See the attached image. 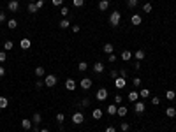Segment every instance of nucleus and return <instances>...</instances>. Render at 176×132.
Returning a JSON list of instances; mask_svg holds the SVG:
<instances>
[{
    "label": "nucleus",
    "instance_id": "nucleus-26",
    "mask_svg": "<svg viewBox=\"0 0 176 132\" xmlns=\"http://www.w3.org/2000/svg\"><path fill=\"white\" fill-rule=\"evenodd\" d=\"M139 97H141V99H148V97H150V90H148V88H143L141 92H139Z\"/></svg>",
    "mask_w": 176,
    "mask_h": 132
},
{
    "label": "nucleus",
    "instance_id": "nucleus-50",
    "mask_svg": "<svg viewBox=\"0 0 176 132\" xmlns=\"http://www.w3.org/2000/svg\"><path fill=\"white\" fill-rule=\"evenodd\" d=\"M44 86V81H35V88H43Z\"/></svg>",
    "mask_w": 176,
    "mask_h": 132
},
{
    "label": "nucleus",
    "instance_id": "nucleus-44",
    "mask_svg": "<svg viewBox=\"0 0 176 132\" xmlns=\"http://www.w3.org/2000/svg\"><path fill=\"white\" fill-rule=\"evenodd\" d=\"M86 106H90V99H83L81 100V107H86Z\"/></svg>",
    "mask_w": 176,
    "mask_h": 132
},
{
    "label": "nucleus",
    "instance_id": "nucleus-8",
    "mask_svg": "<svg viewBox=\"0 0 176 132\" xmlns=\"http://www.w3.org/2000/svg\"><path fill=\"white\" fill-rule=\"evenodd\" d=\"M144 102H141V100H137V102H134V111H136L137 115H141V113H144Z\"/></svg>",
    "mask_w": 176,
    "mask_h": 132
},
{
    "label": "nucleus",
    "instance_id": "nucleus-9",
    "mask_svg": "<svg viewBox=\"0 0 176 132\" xmlns=\"http://www.w3.org/2000/svg\"><path fill=\"white\" fill-rule=\"evenodd\" d=\"M65 88L69 90V92H74V90H76V81L72 79V78H69V79L65 81Z\"/></svg>",
    "mask_w": 176,
    "mask_h": 132
},
{
    "label": "nucleus",
    "instance_id": "nucleus-21",
    "mask_svg": "<svg viewBox=\"0 0 176 132\" xmlns=\"http://www.w3.org/2000/svg\"><path fill=\"white\" fill-rule=\"evenodd\" d=\"M130 58H132V53L129 51V49H125V51H122V60H125V62H129Z\"/></svg>",
    "mask_w": 176,
    "mask_h": 132
},
{
    "label": "nucleus",
    "instance_id": "nucleus-40",
    "mask_svg": "<svg viewBox=\"0 0 176 132\" xmlns=\"http://www.w3.org/2000/svg\"><path fill=\"white\" fill-rule=\"evenodd\" d=\"M108 60H109L111 64H115V62H116V55H115V53H111V55H108Z\"/></svg>",
    "mask_w": 176,
    "mask_h": 132
},
{
    "label": "nucleus",
    "instance_id": "nucleus-42",
    "mask_svg": "<svg viewBox=\"0 0 176 132\" xmlns=\"http://www.w3.org/2000/svg\"><path fill=\"white\" fill-rule=\"evenodd\" d=\"M151 104L153 106H159L160 104V97H151Z\"/></svg>",
    "mask_w": 176,
    "mask_h": 132
},
{
    "label": "nucleus",
    "instance_id": "nucleus-51",
    "mask_svg": "<svg viewBox=\"0 0 176 132\" xmlns=\"http://www.w3.org/2000/svg\"><path fill=\"white\" fill-rule=\"evenodd\" d=\"M79 30H81V28H79V25H72V32H74V34H78Z\"/></svg>",
    "mask_w": 176,
    "mask_h": 132
},
{
    "label": "nucleus",
    "instance_id": "nucleus-4",
    "mask_svg": "<svg viewBox=\"0 0 176 132\" xmlns=\"http://www.w3.org/2000/svg\"><path fill=\"white\" fill-rule=\"evenodd\" d=\"M92 85H94V81H92L90 78H83V79H81V83H79V86H81L83 90H90V88H92Z\"/></svg>",
    "mask_w": 176,
    "mask_h": 132
},
{
    "label": "nucleus",
    "instance_id": "nucleus-2",
    "mask_svg": "<svg viewBox=\"0 0 176 132\" xmlns=\"http://www.w3.org/2000/svg\"><path fill=\"white\" fill-rule=\"evenodd\" d=\"M83 121H85V116H83V113H79V111H78V113L72 115V123H74V125H81Z\"/></svg>",
    "mask_w": 176,
    "mask_h": 132
},
{
    "label": "nucleus",
    "instance_id": "nucleus-20",
    "mask_svg": "<svg viewBox=\"0 0 176 132\" xmlns=\"http://www.w3.org/2000/svg\"><path fill=\"white\" fill-rule=\"evenodd\" d=\"M102 49H104V53H108V55H111L113 51H115V48H113V44H111V42L104 44V48H102Z\"/></svg>",
    "mask_w": 176,
    "mask_h": 132
},
{
    "label": "nucleus",
    "instance_id": "nucleus-43",
    "mask_svg": "<svg viewBox=\"0 0 176 132\" xmlns=\"http://www.w3.org/2000/svg\"><path fill=\"white\" fill-rule=\"evenodd\" d=\"M122 100H123V97H122V95H115V104H116V106H120V104H122Z\"/></svg>",
    "mask_w": 176,
    "mask_h": 132
},
{
    "label": "nucleus",
    "instance_id": "nucleus-32",
    "mask_svg": "<svg viewBox=\"0 0 176 132\" xmlns=\"http://www.w3.org/2000/svg\"><path fill=\"white\" fill-rule=\"evenodd\" d=\"M120 129H122L123 132H129V129H130V125L127 123V121H122V123H120Z\"/></svg>",
    "mask_w": 176,
    "mask_h": 132
},
{
    "label": "nucleus",
    "instance_id": "nucleus-48",
    "mask_svg": "<svg viewBox=\"0 0 176 132\" xmlns=\"http://www.w3.org/2000/svg\"><path fill=\"white\" fill-rule=\"evenodd\" d=\"M35 5H37V9H43V7H44V0H37Z\"/></svg>",
    "mask_w": 176,
    "mask_h": 132
},
{
    "label": "nucleus",
    "instance_id": "nucleus-16",
    "mask_svg": "<svg viewBox=\"0 0 176 132\" xmlns=\"http://www.w3.org/2000/svg\"><path fill=\"white\" fill-rule=\"evenodd\" d=\"M99 9H100V11H108V9H109V0H100V2H99Z\"/></svg>",
    "mask_w": 176,
    "mask_h": 132
},
{
    "label": "nucleus",
    "instance_id": "nucleus-56",
    "mask_svg": "<svg viewBox=\"0 0 176 132\" xmlns=\"http://www.w3.org/2000/svg\"><path fill=\"white\" fill-rule=\"evenodd\" d=\"M30 2H37V0H30Z\"/></svg>",
    "mask_w": 176,
    "mask_h": 132
},
{
    "label": "nucleus",
    "instance_id": "nucleus-53",
    "mask_svg": "<svg viewBox=\"0 0 176 132\" xmlns=\"http://www.w3.org/2000/svg\"><path fill=\"white\" fill-rule=\"evenodd\" d=\"M106 132H116V129H115V127H108Z\"/></svg>",
    "mask_w": 176,
    "mask_h": 132
},
{
    "label": "nucleus",
    "instance_id": "nucleus-39",
    "mask_svg": "<svg viewBox=\"0 0 176 132\" xmlns=\"http://www.w3.org/2000/svg\"><path fill=\"white\" fill-rule=\"evenodd\" d=\"M60 14H62V16H69V7H64V5H62Z\"/></svg>",
    "mask_w": 176,
    "mask_h": 132
},
{
    "label": "nucleus",
    "instance_id": "nucleus-1",
    "mask_svg": "<svg viewBox=\"0 0 176 132\" xmlns=\"http://www.w3.org/2000/svg\"><path fill=\"white\" fill-rule=\"evenodd\" d=\"M120 19H122L120 11H113V13L109 14V25H111V27H118V25H120Z\"/></svg>",
    "mask_w": 176,
    "mask_h": 132
},
{
    "label": "nucleus",
    "instance_id": "nucleus-14",
    "mask_svg": "<svg viewBox=\"0 0 176 132\" xmlns=\"http://www.w3.org/2000/svg\"><path fill=\"white\" fill-rule=\"evenodd\" d=\"M27 11H28L30 14H35V13L39 11V9H37V5H35V2H30V4L27 5Z\"/></svg>",
    "mask_w": 176,
    "mask_h": 132
},
{
    "label": "nucleus",
    "instance_id": "nucleus-36",
    "mask_svg": "<svg viewBox=\"0 0 176 132\" xmlns=\"http://www.w3.org/2000/svg\"><path fill=\"white\" fill-rule=\"evenodd\" d=\"M56 121H58V123H64V121H65V115L64 113H58L56 115Z\"/></svg>",
    "mask_w": 176,
    "mask_h": 132
},
{
    "label": "nucleus",
    "instance_id": "nucleus-17",
    "mask_svg": "<svg viewBox=\"0 0 176 132\" xmlns=\"http://www.w3.org/2000/svg\"><path fill=\"white\" fill-rule=\"evenodd\" d=\"M165 115H167L169 118H174V116H176V109H174L173 106H169V107H165Z\"/></svg>",
    "mask_w": 176,
    "mask_h": 132
},
{
    "label": "nucleus",
    "instance_id": "nucleus-23",
    "mask_svg": "<svg viewBox=\"0 0 176 132\" xmlns=\"http://www.w3.org/2000/svg\"><path fill=\"white\" fill-rule=\"evenodd\" d=\"M13 46H14L13 40H5V42H4V51H11Z\"/></svg>",
    "mask_w": 176,
    "mask_h": 132
},
{
    "label": "nucleus",
    "instance_id": "nucleus-19",
    "mask_svg": "<svg viewBox=\"0 0 176 132\" xmlns=\"http://www.w3.org/2000/svg\"><path fill=\"white\" fill-rule=\"evenodd\" d=\"M116 109H118V107H116V104H109V106H108V115L115 116V115H116Z\"/></svg>",
    "mask_w": 176,
    "mask_h": 132
},
{
    "label": "nucleus",
    "instance_id": "nucleus-28",
    "mask_svg": "<svg viewBox=\"0 0 176 132\" xmlns=\"http://www.w3.org/2000/svg\"><path fill=\"white\" fill-rule=\"evenodd\" d=\"M7 27H9V28H11V30H14V28L18 27V21H16V19H14V18H13V19H9V21H7Z\"/></svg>",
    "mask_w": 176,
    "mask_h": 132
},
{
    "label": "nucleus",
    "instance_id": "nucleus-10",
    "mask_svg": "<svg viewBox=\"0 0 176 132\" xmlns=\"http://www.w3.org/2000/svg\"><path fill=\"white\" fill-rule=\"evenodd\" d=\"M127 113H129V107H127V106H123V104H120V106H118V109H116V115L123 118Z\"/></svg>",
    "mask_w": 176,
    "mask_h": 132
},
{
    "label": "nucleus",
    "instance_id": "nucleus-52",
    "mask_svg": "<svg viewBox=\"0 0 176 132\" xmlns=\"http://www.w3.org/2000/svg\"><path fill=\"white\" fill-rule=\"evenodd\" d=\"M141 69V64H139V60L137 62H134V70H139Z\"/></svg>",
    "mask_w": 176,
    "mask_h": 132
},
{
    "label": "nucleus",
    "instance_id": "nucleus-18",
    "mask_svg": "<svg viewBox=\"0 0 176 132\" xmlns=\"http://www.w3.org/2000/svg\"><path fill=\"white\" fill-rule=\"evenodd\" d=\"M41 121H43V116H41V113H34V116H32V123L37 125V123H41Z\"/></svg>",
    "mask_w": 176,
    "mask_h": 132
},
{
    "label": "nucleus",
    "instance_id": "nucleus-33",
    "mask_svg": "<svg viewBox=\"0 0 176 132\" xmlns=\"http://www.w3.org/2000/svg\"><path fill=\"white\" fill-rule=\"evenodd\" d=\"M78 69L81 70V72H85V70L88 69V64H86V62H79V65H78Z\"/></svg>",
    "mask_w": 176,
    "mask_h": 132
},
{
    "label": "nucleus",
    "instance_id": "nucleus-49",
    "mask_svg": "<svg viewBox=\"0 0 176 132\" xmlns=\"http://www.w3.org/2000/svg\"><path fill=\"white\" fill-rule=\"evenodd\" d=\"M5 60H7V53L0 51V62H5Z\"/></svg>",
    "mask_w": 176,
    "mask_h": 132
},
{
    "label": "nucleus",
    "instance_id": "nucleus-46",
    "mask_svg": "<svg viewBox=\"0 0 176 132\" xmlns=\"http://www.w3.org/2000/svg\"><path fill=\"white\" fill-rule=\"evenodd\" d=\"M5 19H7V16H5V13H4V11H0V23H4V21H5Z\"/></svg>",
    "mask_w": 176,
    "mask_h": 132
},
{
    "label": "nucleus",
    "instance_id": "nucleus-38",
    "mask_svg": "<svg viewBox=\"0 0 176 132\" xmlns=\"http://www.w3.org/2000/svg\"><path fill=\"white\" fill-rule=\"evenodd\" d=\"M72 4H74V7H83L85 0H72Z\"/></svg>",
    "mask_w": 176,
    "mask_h": 132
},
{
    "label": "nucleus",
    "instance_id": "nucleus-35",
    "mask_svg": "<svg viewBox=\"0 0 176 132\" xmlns=\"http://www.w3.org/2000/svg\"><path fill=\"white\" fill-rule=\"evenodd\" d=\"M127 5H129V9L137 7V0H127Z\"/></svg>",
    "mask_w": 176,
    "mask_h": 132
},
{
    "label": "nucleus",
    "instance_id": "nucleus-22",
    "mask_svg": "<svg viewBox=\"0 0 176 132\" xmlns=\"http://www.w3.org/2000/svg\"><path fill=\"white\" fill-rule=\"evenodd\" d=\"M9 106V99L7 97H0V109H5Z\"/></svg>",
    "mask_w": 176,
    "mask_h": 132
},
{
    "label": "nucleus",
    "instance_id": "nucleus-27",
    "mask_svg": "<svg viewBox=\"0 0 176 132\" xmlns=\"http://www.w3.org/2000/svg\"><path fill=\"white\" fill-rule=\"evenodd\" d=\"M44 72H46L44 67H35V76H37V78H43V76H44Z\"/></svg>",
    "mask_w": 176,
    "mask_h": 132
},
{
    "label": "nucleus",
    "instance_id": "nucleus-54",
    "mask_svg": "<svg viewBox=\"0 0 176 132\" xmlns=\"http://www.w3.org/2000/svg\"><path fill=\"white\" fill-rule=\"evenodd\" d=\"M4 74H5V69H4V67H0V78H2Z\"/></svg>",
    "mask_w": 176,
    "mask_h": 132
},
{
    "label": "nucleus",
    "instance_id": "nucleus-29",
    "mask_svg": "<svg viewBox=\"0 0 176 132\" xmlns=\"http://www.w3.org/2000/svg\"><path fill=\"white\" fill-rule=\"evenodd\" d=\"M174 97H176V94L173 92V90H167V92H165V99L167 100H174Z\"/></svg>",
    "mask_w": 176,
    "mask_h": 132
},
{
    "label": "nucleus",
    "instance_id": "nucleus-24",
    "mask_svg": "<svg viewBox=\"0 0 176 132\" xmlns=\"http://www.w3.org/2000/svg\"><path fill=\"white\" fill-rule=\"evenodd\" d=\"M92 116H94V120H100L102 118V109H94Z\"/></svg>",
    "mask_w": 176,
    "mask_h": 132
},
{
    "label": "nucleus",
    "instance_id": "nucleus-25",
    "mask_svg": "<svg viewBox=\"0 0 176 132\" xmlns=\"http://www.w3.org/2000/svg\"><path fill=\"white\" fill-rule=\"evenodd\" d=\"M130 23H132V25H141V16H139V14H134L132 19H130Z\"/></svg>",
    "mask_w": 176,
    "mask_h": 132
},
{
    "label": "nucleus",
    "instance_id": "nucleus-6",
    "mask_svg": "<svg viewBox=\"0 0 176 132\" xmlns=\"http://www.w3.org/2000/svg\"><path fill=\"white\" fill-rule=\"evenodd\" d=\"M7 9H9L11 13H18V9H19V2H18V0H11V2L7 4Z\"/></svg>",
    "mask_w": 176,
    "mask_h": 132
},
{
    "label": "nucleus",
    "instance_id": "nucleus-30",
    "mask_svg": "<svg viewBox=\"0 0 176 132\" xmlns=\"http://www.w3.org/2000/svg\"><path fill=\"white\" fill-rule=\"evenodd\" d=\"M134 56H136V58L139 60V62H141V60L144 58V51H143V49H137V51H136V53H134Z\"/></svg>",
    "mask_w": 176,
    "mask_h": 132
},
{
    "label": "nucleus",
    "instance_id": "nucleus-12",
    "mask_svg": "<svg viewBox=\"0 0 176 132\" xmlns=\"http://www.w3.org/2000/svg\"><path fill=\"white\" fill-rule=\"evenodd\" d=\"M94 72L95 74H102V72H104V65H102V62H95L94 64Z\"/></svg>",
    "mask_w": 176,
    "mask_h": 132
},
{
    "label": "nucleus",
    "instance_id": "nucleus-11",
    "mask_svg": "<svg viewBox=\"0 0 176 132\" xmlns=\"http://www.w3.org/2000/svg\"><path fill=\"white\" fill-rule=\"evenodd\" d=\"M127 99L130 100V102H137V99H139V94H137V92H134V90H130V92L127 94Z\"/></svg>",
    "mask_w": 176,
    "mask_h": 132
},
{
    "label": "nucleus",
    "instance_id": "nucleus-13",
    "mask_svg": "<svg viewBox=\"0 0 176 132\" xmlns=\"http://www.w3.org/2000/svg\"><path fill=\"white\" fill-rule=\"evenodd\" d=\"M32 125H34L32 120H28V118H23V120H21V127H23L25 130H30V129H32Z\"/></svg>",
    "mask_w": 176,
    "mask_h": 132
},
{
    "label": "nucleus",
    "instance_id": "nucleus-31",
    "mask_svg": "<svg viewBox=\"0 0 176 132\" xmlns=\"http://www.w3.org/2000/svg\"><path fill=\"white\" fill-rule=\"evenodd\" d=\"M70 27V21H69V19L65 18V19H62V21H60V28H69Z\"/></svg>",
    "mask_w": 176,
    "mask_h": 132
},
{
    "label": "nucleus",
    "instance_id": "nucleus-7",
    "mask_svg": "<svg viewBox=\"0 0 176 132\" xmlns=\"http://www.w3.org/2000/svg\"><path fill=\"white\" fill-rule=\"evenodd\" d=\"M125 85H127V79H125V78H122V76H118V78H116V81H115V86H116L118 90H122V88H125Z\"/></svg>",
    "mask_w": 176,
    "mask_h": 132
},
{
    "label": "nucleus",
    "instance_id": "nucleus-57",
    "mask_svg": "<svg viewBox=\"0 0 176 132\" xmlns=\"http://www.w3.org/2000/svg\"><path fill=\"white\" fill-rule=\"evenodd\" d=\"M58 132H64V130H58Z\"/></svg>",
    "mask_w": 176,
    "mask_h": 132
},
{
    "label": "nucleus",
    "instance_id": "nucleus-41",
    "mask_svg": "<svg viewBox=\"0 0 176 132\" xmlns=\"http://www.w3.org/2000/svg\"><path fill=\"white\" fill-rule=\"evenodd\" d=\"M132 85L134 86H141V78H134L132 79Z\"/></svg>",
    "mask_w": 176,
    "mask_h": 132
},
{
    "label": "nucleus",
    "instance_id": "nucleus-3",
    "mask_svg": "<svg viewBox=\"0 0 176 132\" xmlns=\"http://www.w3.org/2000/svg\"><path fill=\"white\" fill-rule=\"evenodd\" d=\"M44 85H46L48 88L55 86V85H56V76H53V74H48V76H46V79H44Z\"/></svg>",
    "mask_w": 176,
    "mask_h": 132
},
{
    "label": "nucleus",
    "instance_id": "nucleus-37",
    "mask_svg": "<svg viewBox=\"0 0 176 132\" xmlns=\"http://www.w3.org/2000/svg\"><path fill=\"white\" fill-rule=\"evenodd\" d=\"M151 9H153V7H151V4H144V5H143V11L146 13V14H148V13H151Z\"/></svg>",
    "mask_w": 176,
    "mask_h": 132
},
{
    "label": "nucleus",
    "instance_id": "nucleus-15",
    "mask_svg": "<svg viewBox=\"0 0 176 132\" xmlns=\"http://www.w3.org/2000/svg\"><path fill=\"white\" fill-rule=\"evenodd\" d=\"M19 46H21V49H28L30 46H32V40H30V39H21Z\"/></svg>",
    "mask_w": 176,
    "mask_h": 132
},
{
    "label": "nucleus",
    "instance_id": "nucleus-34",
    "mask_svg": "<svg viewBox=\"0 0 176 132\" xmlns=\"http://www.w3.org/2000/svg\"><path fill=\"white\" fill-rule=\"evenodd\" d=\"M118 76H122V78H125V79H127L129 70H127V69H120V70H118Z\"/></svg>",
    "mask_w": 176,
    "mask_h": 132
},
{
    "label": "nucleus",
    "instance_id": "nucleus-45",
    "mask_svg": "<svg viewBox=\"0 0 176 132\" xmlns=\"http://www.w3.org/2000/svg\"><path fill=\"white\" fill-rule=\"evenodd\" d=\"M51 4H53V5H56V7H60L62 4H64V0H51Z\"/></svg>",
    "mask_w": 176,
    "mask_h": 132
},
{
    "label": "nucleus",
    "instance_id": "nucleus-47",
    "mask_svg": "<svg viewBox=\"0 0 176 132\" xmlns=\"http://www.w3.org/2000/svg\"><path fill=\"white\" fill-rule=\"evenodd\" d=\"M109 76H111L113 79H116V78H118V72H116V69H113L111 72H109Z\"/></svg>",
    "mask_w": 176,
    "mask_h": 132
},
{
    "label": "nucleus",
    "instance_id": "nucleus-55",
    "mask_svg": "<svg viewBox=\"0 0 176 132\" xmlns=\"http://www.w3.org/2000/svg\"><path fill=\"white\" fill-rule=\"evenodd\" d=\"M41 132H49V130L48 129H41Z\"/></svg>",
    "mask_w": 176,
    "mask_h": 132
},
{
    "label": "nucleus",
    "instance_id": "nucleus-5",
    "mask_svg": "<svg viewBox=\"0 0 176 132\" xmlns=\"http://www.w3.org/2000/svg\"><path fill=\"white\" fill-rule=\"evenodd\" d=\"M95 99L97 100H106L108 99V90L106 88H99L97 94H95Z\"/></svg>",
    "mask_w": 176,
    "mask_h": 132
}]
</instances>
